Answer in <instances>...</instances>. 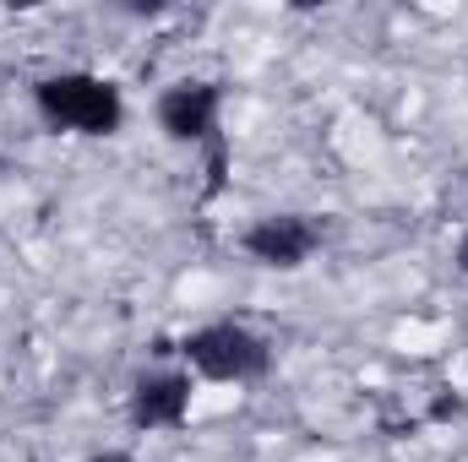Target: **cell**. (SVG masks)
I'll return each mask as SVG.
<instances>
[{
    "mask_svg": "<svg viewBox=\"0 0 468 462\" xmlns=\"http://www.w3.org/2000/svg\"><path fill=\"white\" fill-rule=\"evenodd\" d=\"M169 353H180V370L213 386H256L272 375V343L245 321H202Z\"/></svg>",
    "mask_w": 468,
    "mask_h": 462,
    "instance_id": "2",
    "label": "cell"
},
{
    "mask_svg": "<svg viewBox=\"0 0 468 462\" xmlns=\"http://www.w3.org/2000/svg\"><path fill=\"white\" fill-rule=\"evenodd\" d=\"M327 245V218L316 213H261L239 229V250L267 272H300Z\"/></svg>",
    "mask_w": 468,
    "mask_h": 462,
    "instance_id": "4",
    "label": "cell"
},
{
    "mask_svg": "<svg viewBox=\"0 0 468 462\" xmlns=\"http://www.w3.org/2000/svg\"><path fill=\"white\" fill-rule=\"evenodd\" d=\"M33 110L49 131L66 136H120L125 131V93L99 71H49L33 82Z\"/></svg>",
    "mask_w": 468,
    "mask_h": 462,
    "instance_id": "1",
    "label": "cell"
},
{
    "mask_svg": "<svg viewBox=\"0 0 468 462\" xmlns=\"http://www.w3.org/2000/svg\"><path fill=\"white\" fill-rule=\"evenodd\" d=\"M88 462H142V457H131V452H93Z\"/></svg>",
    "mask_w": 468,
    "mask_h": 462,
    "instance_id": "7",
    "label": "cell"
},
{
    "mask_svg": "<svg viewBox=\"0 0 468 462\" xmlns=\"http://www.w3.org/2000/svg\"><path fill=\"white\" fill-rule=\"evenodd\" d=\"M452 261H458V272L468 278V229L458 234V250H452Z\"/></svg>",
    "mask_w": 468,
    "mask_h": 462,
    "instance_id": "6",
    "label": "cell"
},
{
    "mask_svg": "<svg viewBox=\"0 0 468 462\" xmlns=\"http://www.w3.org/2000/svg\"><path fill=\"white\" fill-rule=\"evenodd\" d=\"M191 397H197V375L169 364V370H147L131 381V397H125V414L142 436H158V430H186L191 419Z\"/></svg>",
    "mask_w": 468,
    "mask_h": 462,
    "instance_id": "5",
    "label": "cell"
},
{
    "mask_svg": "<svg viewBox=\"0 0 468 462\" xmlns=\"http://www.w3.org/2000/svg\"><path fill=\"white\" fill-rule=\"evenodd\" d=\"M153 115H158V131L175 147L207 152L213 185L224 180V163H229V142H224V82H213V77H180V82H169L158 93Z\"/></svg>",
    "mask_w": 468,
    "mask_h": 462,
    "instance_id": "3",
    "label": "cell"
}]
</instances>
